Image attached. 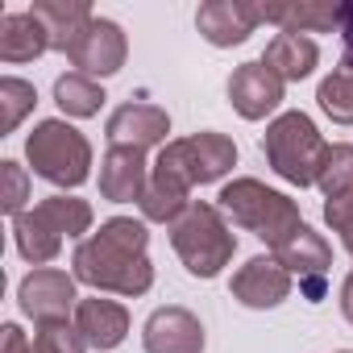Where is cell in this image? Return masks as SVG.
<instances>
[{"mask_svg": "<svg viewBox=\"0 0 353 353\" xmlns=\"http://www.w3.org/2000/svg\"><path fill=\"white\" fill-rule=\"evenodd\" d=\"M258 17L279 26L283 34H328L332 26L341 30V5H316V0H303V5H258Z\"/></svg>", "mask_w": 353, "mask_h": 353, "instance_id": "ffe728a7", "label": "cell"}, {"mask_svg": "<svg viewBox=\"0 0 353 353\" xmlns=\"http://www.w3.org/2000/svg\"><path fill=\"white\" fill-rule=\"evenodd\" d=\"M274 258H279V266H283L287 274H299V291H303L312 303L324 299V283H328L332 250H328V241H324L316 229L299 225V229L274 250Z\"/></svg>", "mask_w": 353, "mask_h": 353, "instance_id": "ba28073f", "label": "cell"}, {"mask_svg": "<svg viewBox=\"0 0 353 353\" xmlns=\"http://www.w3.org/2000/svg\"><path fill=\"white\" fill-rule=\"evenodd\" d=\"M26 158L38 179L54 188H79L92 174V145L67 121H38L34 133L26 137Z\"/></svg>", "mask_w": 353, "mask_h": 353, "instance_id": "5b68a950", "label": "cell"}, {"mask_svg": "<svg viewBox=\"0 0 353 353\" xmlns=\"http://www.w3.org/2000/svg\"><path fill=\"white\" fill-rule=\"evenodd\" d=\"M0 174H5V196H0V208L17 221L26 212V200H30V174L17 162H0Z\"/></svg>", "mask_w": 353, "mask_h": 353, "instance_id": "f1b7e54d", "label": "cell"}, {"mask_svg": "<svg viewBox=\"0 0 353 353\" xmlns=\"http://www.w3.org/2000/svg\"><path fill=\"white\" fill-rule=\"evenodd\" d=\"M283 79L258 59V63H241L229 75V104L245 117V121H262L283 104Z\"/></svg>", "mask_w": 353, "mask_h": 353, "instance_id": "7c38bea8", "label": "cell"}, {"mask_svg": "<svg viewBox=\"0 0 353 353\" xmlns=\"http://www.w3.org/2000/svg\"><path fill=\"white\" fill-rule=\"evenodd\" d=\"M262 26L258 5H241V0H208L196 13V30L208 46H241L254 30Z\"/></svg>", "mask_w": 353, "mask_h": 353, "instance_id": "5bb4252c", "label": "cell"}, {"mask_svg": "<svg viewBox=\"0 0 353 353\" xmlns=\"http://www.w3.org/2000/svg\"><path fill=\"white\" fill-rule=\"evenodd\" d=\"M34 104H38V92H34L30 79H17V75H5V79H0V108H5L0 129H5V133H13V129L26 121V112H30Z\"/></svg>", "mask_w": 353, "mask_h": 353, "instance_id": "4316f807", "label": "cell"}, {"mask_svg": "<svg viewBox=\"0 0 353 353\" xmlns=\"http://www.w3.org/2000/svg\"><path fill=\"white\" fill-rule=\"evenodd\" d=\"M34 212L59 233V237H83L92 229V204L79 196H46L42 204H34Z\"/></svg>", "mask_w": 353, "mask_h": 353, "instance_id": "603a6c76", "label": "cell"}, {"mask_svg": "<svg viewBox=\"0 0 353 353\" xmlns=\"http://www.w3.org/2000/svg\"><path fill=\"white\" fill-rule=\"evenodd\" d=\"M345 250H349V254H353V241H345Z\"/></svg>", "mask_w": 353, "mask_h": 353, "instance_id": "d6a6232c", "label": "cell"}, {"mask_svg": "<svg viewBox=\"0 0 353 353\" xmlns=\"http://www.w3.org/2000/svg\"><path fill=\"white\" fill-rule=\"evenodd\" d=\"M170 245H174V254L183 258L188 274H196V279H216V274L233 262L237 237H233V229L225 225V216H221L216 204L192 200V208L170 225Z\"/></svg>", "mask_w": 353, "mask_h": 353, "instance_id": "277c9868", "label": "cell"}, {"mask_svg": "<svg viewBox=\"0 0 353 353\" xmlns=\"http://www.w3.org/2000/svg\"><path fill=\"white\" fill-rule=\"evenodd\" d=\"M125 54H129V42H125V30L117 26V21H108V17H92V26L83 30V38L75 42V50L67 54L75 67H79V75H117L121 67H125Z\"/></svg>", "mask_w": 353, "mask_h": 353, "instance_id": "9c48e42d", "label": "cell"}, {"mask_svg": "<svg viewBox=\"0 0 353 353\" xmlns=\"http://www.w3.org/2000/svg\"><path fill=\"white\" fill-rule=\"evenodd\" d=\"M188 192H192V188H188L183 179H174V174H166V170L154 166L150 188H145V196L137 200V204H141V216L154 221V225H174V221H179V216L192 208Z\"/></svg>", "mask_w": 353, "mask_h": 353, "instance_id": "44dd1931", "label": "cell"}, {"mask_svg": "<svg viewBox=\"0 0 353 353\" xmlns=\"http://www.w3.org/2000/svg\"><path fill=\"white\" fill-rule=\"evenodd\" d=\"M75 328L79 336L92 345V349H117L125 336H129V312L117 303V299H79L75 307Z\"/></svg>", "mask_w": 353, "mask_h": 353, "instance_id": "2e32d148", "label": "cell"}, {"mask_svg": "<svg viewBox=\"0 0 353 353\" xmlns=\"http://www.w3.org/2000/svg\"><path fill=\"white\" fill-rule=\"evenodd\" d=\"M154 166L174 174V179H183L188 188H196V183L204 188V183L225 179L237 166V145H233V137L204 129V133H192V137H179V141H166Z\"/></svg>", "mask_w": 353, "mask_h": 353, "instance_id": "8992f818", "label": "cell"}, {"mask_svg": "<svg viewBox=\"0 0 353 353\" xmlns=\"http://www.w3.org/2000/svg\"><path fill=\"white\" fill-rule=\"evenodd\" d=\"M13 241H17V254L26 258V262H34V266H46V262H54L59 258V250H63V237L30 208V212H21L17 221H13Z\"/></svg>", "mask_w": 353, "mask_h": 353, "instance_id": "7402d4cb", "label": "cell"}, {"mask_svg": "<svg viewBox=\"0 0 353 353\" xmlns=\"http://www.w3.org/2000/svg\"><path fill=\"white\" fill-rule=\"evenodd\" d=\"M150 233L145 221L133 216H112L100 225V233L83 237L75 245V283H88L96 291H112L125 299H137L154 287V266L145 258Z\"/></svg>", "mask_w": 353, "mask_h": 353, "instance_id": "6da1fadb", "label": "cell"}, {"mask_svg": "<svg viewBox=\"0 0 353 353\" xmlns=\"http://www.w3.org/2000/svg\"><path fill=\"white\" fill-rule=\"evenodd\" d=\"M50 50V34L34 13H5L0 17V59L5 63H34Z\"/></svg>", "mask_w": 353, "mask_h": 353, "instance_id": "d6986e66", "label": "cell"}, {"mask_svg": "<svg viewBox=\"0 0 353 353\" xmlns=\"http://www.w3.org/2000/svg\"><path fill=\"white\" fill-rule=\"evenodd\" d=\"M341 312H345V320L353 324V274L341 283Z\"/></svg>", "mask_w": 353, "mask_h": 353, "instance_id": "1f68e13d", "label": "cell"}, {"mask_svg": "<svg viewBox=\"0 0 353 353\" xmlns=\"http://www.w3.org/2000/svg\"><path fill=\"white\" fill-rule=\"evenodd\" d=\"M324 221H328L332 233H341V241H353V192L328 200L324 204Z\"/></svg>", "mask_w": 353, "mask_h": 353, "instance_id": "f546056e", "label": "cell"}, {"mask_svg": "<svg viewBox=\"0 0 353 353\" xmlns=\"http://www.w3.org/2000/svg\"><path fill=\"white\" fill-rule=\"evenodd\" d=\"M221 212H225L237 229L262 237L270 250H279V245L303 225L299 204H295L291 196H283V192L258 183V179H233V183H225V192H221Z\"/></svg>", "mask_w": 353, "mask_h": 353, "instance_id": "7a4b0ae2", "label": "cell"}, {"mask_svg": "<svg viewBox=\"0 0 353 353\" xmlns=\"http://www.w3.org/2000/svg\"><path fill=\"white\" fill-rule=\"evenodd\" d=\"M30 353H88V341L75 324H42Z\"/></svg>", "mask_w": 353, "mask_h": 353, "instance_id": "83f0119b", "label": "cell"}, {"mask_svg": "<svg viewBox=\"0 0 353 353\" xmlns=\"http://www.w3.org/2000/svg\"><path fill=\"white\" fill-rule=\"evenodd\" d=\"M262 154H266V162L279 179H287L295 188H312L320 179L328 145H324V137L307 112H283L266 125Z\"/></svg>", "mask_w": 353, "mask_h": 353, "instance_id": "3957f363", "label": "cell"}, {"mask_svg": "<svg viewBox=\"0 0 353 353\" xmlns=\"http://www.w3.org/2000/svg\"><path fill=\"white\" fill-rule=\"evenodd\" d=\"M17 303L21 312L42 328V324H67V316L79 307L75 295V274L54 270V266H34L21 287H17Z\"/></svg>", "mask_w": 353, "mask_h": 353, "instance_id": "52a82bcc", "label": "cell"}, {"mask_svg": "<svg viewBox=\"0 0 353 353\" xmlns=\"http://www.w3.org/2000/svg\"><path fill=\"white\" fill-rule=\"evenodd\" d=\"M30 13L46 26V34H50V50H59V54H71L75 42L83 38V30H88L92 17H96L88 0H38Z\"/></svg>", "mask_w": 353, "mask_h": 353, "instance_id": "e0dca14e", "label": "cell"}, {"mask_svg": "<svg viewBox=\"0 0 353 353\" xmlns=\"http://www.w3.org/2000/svg\"><path fill=\"white\" fill-rule=\"evenodd\" d=\"M150 188V166H145V150L137 145H108L100 158V196L108 204H129L141 200Z\"/></svg>", "mask_w": 353, "mask_h": 353, "instance_id": "8fae6325", "label": "cell"}, {"mask_svg": "<svg viewBox=\"0 0 353 353\" xmlns=\"http://www.w3.org/2000/svg\"><path fill=\"white\" fill-rule=\"evenodd\" d=\"M166 133H170V117H166V108H158L150 100H129L108 117V141L112 145L150 150V145H162Z\"/></svg>", "mask_w": 353, "mask_h": 353, "instance_id": "9a60e30c", "label": "cell"}, {"mask_svg": "<svg viewBox=\"0 0 353 353\" xmlns=\"http://www.w3.org/2000/svg\"><path fill=\"white\" fill-rule=\"evenodd\" d=\"M54 104L67 112V117H96L100 112V104H104V88L96 83V79H88V75H79V71H67V75H59L54 79Z\"/></svg>", "mask_w": 353, "mask_h": 353, "instance_id": "d4e9b609", "label": "cell"}, {"mask_svg": "<svg viewBox=\"0 0 353 353\" xmlns=\"http://www.w3.org/2000/svg\"><path fill=\"white\" fill-rule=\"evenodd\" d=\"M233 299L254 307V312H266V307H279L287 295H291V274L279 266V258H250L237 274H233Z\"/></svg>", "mask_w": 353, "mask_h": 353, "instance_id": "4fadbf2b", "label": "cell"}, {"mask_svg": "<svg viewBox=\"0 0 353 353\" xmlns=\"http://www.w3.org/2000/svg\"><path fill=\"white\" fill-rule=\"evenodd\" d=\"M262 63H266L283 83H299V79H307V75L316 71L320 50H316V42L303 38V34H283V30H279V34L266 42Z\"/></svg>", "mask_w": 353, "mask_h": 353, "instance_id": "ac0fdd59", "label": "cell"}, {"mask_svg": "<svg viewBox=\"0 0 353 353\" xmlns=\"http://www.w3.org/2000/svg\"><path fill=\"white\" fill-rule=\"evenodd\" d=\"M204 324L196 312L188 307H158L150 312L145 328H141V345L145 353H204Z\"/></svg>", "mask_w": 353, "mask_h": 353, "instance_id": "30bf717a", "label": "cell"}, {"mask_svg": "<svg viewBox=\"0 0 353 353\" xmlns=\"http://www.w3.org/2000/svg\"><path fill=\"white\" fill-rule=\"evenodd\" d=\"M316 104L336 125H353V59H341V67H332V75L320 79Z\"/></svg>", "mask_w": 353, "mask_h": 353, "instance_id": "cb8c5ba5", "label": "cell"}, {"mask_svg": "<svg viewBox=\"0 0 353 353\" xmlns=\"http://www.w3.org/2000/svg\"><path fill=\"white\" fill-rule=\"evenodd\" d=\"M0 332H5V353H30V349H34V345L26 341V332H21L17 324H5Z\"/></svg>", "mask_w": 353, "mask_h": 353, "instance_id": "4dcf8cb0", "label": "cell"}, {"mask_svg": "<svg viewBox=\"0 0 353 353\" xmlns=\"http://www.w3.org/2000/svg\"><path fill=\"white\" fill-rule=\"evenodd\" d=\"M316 188L324 192V200H336V196H349V192H353V145H349V141L328 145Z\"/></svg>", "mask_w": 353, "mask_h": 353, "instance_id": "484cf974", "label": "cell"}]
</instances>
